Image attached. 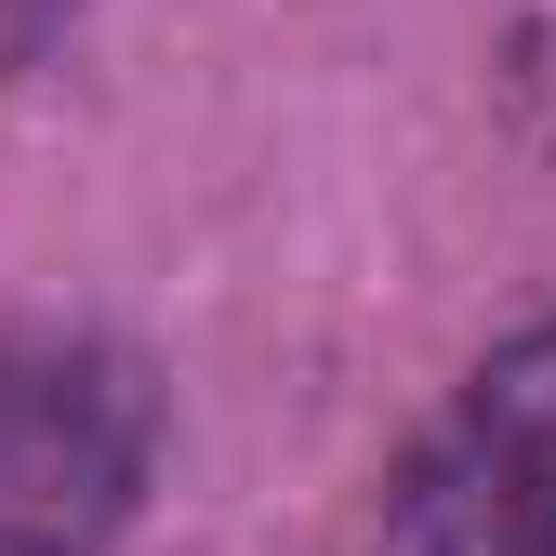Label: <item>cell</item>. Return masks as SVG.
<instances>
[{
  "instance_id": "1",
  "label": "cell",
  "mask_w": 556,
  "mask_h": 556,
  "mask_svg": "<svg viewBox=\"0 0 556 556\" xmlns=\"http://www.w3.org/2000/svg\"><path fill=\"white\" fill-rule=\"evenodd\" d=\"M147 384L93 331H0V556H106L147 491Z\"/></svg>"
},
{
  "instance_id": "2",
  "label": "cell",
  "mask_w": 556,
  "mask_h": 556,
  "mask_svg": "<svg viewBox=\"0 0 556 556\" xmlns=\"http://www.w3.org/2000/svg\"><path fill=\"white\" fill-rule=\"evenodd\" d=\"M384 556H556V318L464 371L384 491Z\"/></svg>"
}]
</instances>
